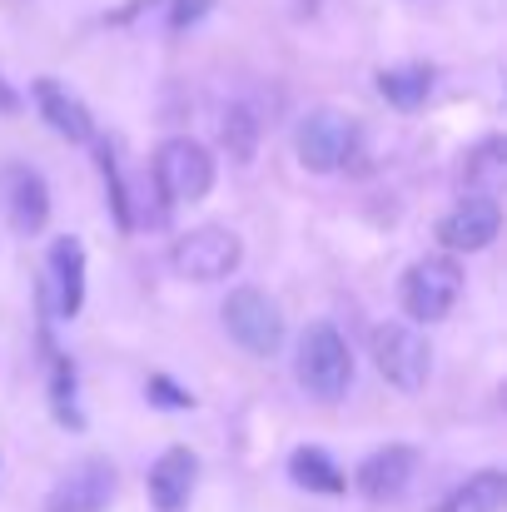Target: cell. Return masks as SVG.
I'll list each match as a JSON object with an SVG mask.
<instances>
[{
	"instance_id": "11",
	"label": "cell",
	"mask_w": 507,
	"mask_h": 512,
	"mask_svg": "<svg viewBox=\"0 0 507 512\" xmlns=\"http://www.w3.org/2000/svg\"><path fill=\"white\" fill-rule=\"evenodd\" d=\"M0 199H5V214H10L15 234H40L50 224V189H45L40 170L5 165L0 170Z\"/></svg>"
},
{
	"instance_id": "16",
	"label": "cell",
	"mask_w": 507,
	"mask_h": 512,
	"mask_svg": "<svg viewBox=\"0 0 507 512\" xmlns=\"http://www.w3.org/2000/svg\"><path fill=\"white\" fill-rule=\"evenodd\" d=\"M289 478L304 493H324V498H338L348 488V478H343V468L334 463V453L319 448V443H304V448L289 453Z\"/></svg>"
},
{
	"instance_id": "19",
	"label": "cell",
	"mask_w": 507,
	"mask_h": 512,
	"mask_svg": "<svg viewBox=\"0 0 507 512\" xmlns=\"http://www.w3.org/2000/svg\"><path fill=\"white\" fill-rule=\"evenodd\" d=\"M503 179H507V140L503 135H488V140L473 145L468 160H463V189H468V194H493Z\"/></svg>"
},
{
	"instance_id": "17",
	"label": "cell",
	"mask_w": 507,
	"mask_h": 512,
	"mask_svg": "<svg viewBox=\"0 0 507 512\" xmlns=\"http://www.w3.org/2000/svg\"><path fill=\"white\" fill-rule=\"evenodd\" d=\"M507 508V473L503 468H483L468 483H458L433 512H503Z\"/></svg>"
},
{
	"instance_id": "12",
	"label": "cell",
	"mask_w": 507,
	"mask_h": 512,
	"mask_svg": "<svg viewBox=\"0 0 507 512\" xmlns=\"http://www.w3.org/2000/svg\"><path fill=\"white\" fill-rule=\"evenodd\" d=\"M30 100H35V110H40V120L60 135V140H70V145H90L95 140V120H90V110L80 105V95L70 90V85H60V80H35L30 85Z\"/></svg>"
},
{
	"instance_id": "10",
	"label": "cell",
	"mask_w": 507,
	"mask_h": 512,
	"mask_svg": "<svg viewBox=\"0 0 507 512\" xmlns=\"http://www.w3.org/2000/svg\"><path fill=\"white\" fill-rule=\"evenodd\" d=\"M413 473H418V448H413V443H383V448H373V453L358 463L353 488H358L368 503H398V498L408 493Z\"/></svg>"
},
{
	"instance_id": "6",
	"label": "cell",
	"mask_w": 507,
	"mask_h": 512,
	"mask_svg": "<svg viewBox=\"0 0 507 512\" xmlns=\"http://www.w3.org/2000/svg\"><path fill=\"white\" fill-rule=\"evenodd\" d=\"M155 184L165 189L169 204H199L214 189V155L199 140L174 135L155 155Z\"/></svg>"
},
{
	"instance_id": "4",
	"label": "cell",
	"mask_w": 507,
	"mask_h": 512,
	"mask_svg": "<svg viewBox=\"0 0 507 512\" xmlns=\"http://www.w3.org/2000/svg\"><path fill=\"white\" fill-rule=\"evenodd\" d=\"M244 259V239L224 224H199L189 234H179L169 244V264L179 279H194V284H219L239 269Z\"/></svg>"
},
{
	"instance_id": "18",
	"label": "cell",
	"mask_w": 507,
	"mask_h": 512,
	"mask_svg": "<svg viewBox=\"0 0 507 512\" xmlns=\"http://www.w3.org/2000/svg\"><path fill=\"white\" fill-rule=\"evenodd\" d=\"M219 140H224V150H229L239 165H249L254 150H259V140H264V115H259L249 100H234V105L219 115Z\"/></svg>"
},
{
	"instance_id": "22",
	"label": "cell",
	"mask_w": 507,
	"mask_h": 512,
	"mask_svg": "<svg viewBox=\"0 0 507 512\" xmlns=\"http://www.w3.org/2000/svg\"><path fill=\"white\" fill-rule=\"evenodd\" d=\"M209 10H214V0H169V25H174V30H189V25H199Z\"/></svg>"
},
{
	"instance_id": "13",
	"label": "cell",
	"mask_w": 507,
	"mask_h": 512,
	"mask_svg": "<svg viewBox=\"0 0 507 512\" xmlns=\"http://www.w3.org/2000/svg\"><path fill=\"white\" fill-rule=\"evenodd\" d=\"M194 488H199V458H194V448H184V443L165 448L155 458V468H150V508L184 512L189 498H194Z\"/></svg>"
},
{
	"instance_id": "15",
	"label": "cell",
	"mask_w": 507,
	"mask_h": 512,
	"mask_svg": "<svg viewBox=\"0 0 507 512\" xmlns=\"http://www.w3.org/2000/svg\"><path fill=\"white\" fill-rule=\"evenodd\" d=\"M373 85H378V95H383L393 110L413 115V110L428 105V95H433V85H438V70H433L428 60H408V65H388Z\"/></svg>"
},
{
	"instance_id": "8",
	"label": "cell",
	"mask_w": 507,
	"mask_h": 512,
	"mask_svg": "<svg viewBox=\"0 0 507 512\" xmlns=\"http://www.w3.org/2000/svg\"><path fill=\"white\" fill-rule=\"evenodd\" d=\"M120 493V473L110 458H80L45 498V512H105Z\"/></svg>"
},
{
	"instance_id": "7",
	"label": "cell",
	"mask_w": 507,
	"mask_h": 512,
	"mask_svg": "<svg viewBox=\"0 0 507 512\" xmlns=\"http://www.w3.org/2000/svg\"><path fill=\"white\" fill-rule=\"evenodd\" d=\"M358 150V120L353 115H338V110H314L299 135H294V155L299 165L314 174H334L353 160Z\"/></svg>"
},
{
	"instance_id": "3",
	"label": "cell",
	"mask_w": 507,
	"mask_h": 512,
	"mask_svg": "<svg viewBox=\"0 0 507 512\" xmlns=\"http://www.w3.org/2000/svg\"><path fill=\"white\" fill-rule=\"evenodd\" d=\"M219 319H224L229 339L239 343L244 353H254V358H274V353L284 348V334H289L284 309H279L264 289H254V284L229 289V299H224Z\"/></svg>"
},
{
	"instance_id": "2",
	"label": "cell",
	"mask_w": 507,
	"mask_h": 512,
	"mask_svg": "<svg viewBox=\"0 0 507 512\" xmlns=\"http://www.w3.org/2000/svg\"><path fill=\"white\" fill-rule=\"evenodd\" d=\"M463 264L448 259V254H433V259H418L403 284H398V304L408 314V324H443L453 314V304L463 299Z\"/></svg>"
},
{
	"instance_id": "9",
	"label": "cell",
	"mask_w": 507,
	"mask_h": 512,
	"mask_svg": "<svg viewBox=\"0 0 507 512\" xmlns=\"http://www.w3.org/2000/svg\"><path fill=\"white\" fill-rule=\"evenodd\" d=\"M498 229H503V209H498L493 194H463V199L438 219V239H443V249H453V254H478V249H488V244L498 239Z\"/></svg>"
},
{
	"instance_id": "1",
	"label": "cell",
	"mask_w": 507,
	"mask_h": 512,
	"mask_svg": "<svg viewBox=\"0 0 507 512\" xmlns=\"http://www.w3.org/2000/svg\"><path fill=\"white\" fill-rule=\"evenodd\" d=\"M294 373H299V388H304L314 403L348 398V388H353V348L338 334V324L314 319V324L299 334V343H294Z\"/></svg>"
},
{
	"instance_id": "14",
	"label": "cell",
	"mask_w": 507,
	"mask_h": 512,
	"mask_svg": "<svg viewBox=\"0 0 507 512\" xmlns=\"http://www.w3.org/2000/svg\"><path fill=\"white\" fill-rule=\"evenodd\" d=\"M50 294L60 319H80L85 309V244L75 234H60L50 244Z\"/></svg>"
},
{
	"instance_id": "20",
	"label": "cell",
	"mask_w": 507,
	"mask_h": 512,
	"mask_svg": "<svg viewBox=\"0 0 507 512\" xmlns=\"http://www.w3.org/2000/svg\"><path fill=\"white\" fill-rule=\"evenodd\" d=\"M50 408H55V418H60V428H85V413H80V403H75V368H70V358H60L55 353V368H50Z\"/></svg>"
},
{
	"instance_id": "5",
	"label": "cell",
	"mask_w": 507,
	"mask_h": 512,
	"mask_svg": "<svg viewBox=\"0 0 507 512\" xmlns=\"http://www.w3.org/2000/svg\"><path fill=\"white\" fill-rule=\"evenodd\" d=\"M373 368L398 393H418L433 373V348L413 324H378L373 329Z\"/></svg>"
},
{
	"instance_id": "21",
	"label": "cell",
	"mask_w": 507,
	"mask_h": 512,
	"mask_svg": "<svg viewBox=\"0 0 507 512\" xmlns=\"http://www.w3.org/2000/svg\"><path fill=\"white\" fill-rule=\"evenodd\" d=\"M145 398H150L155 408H194V393L179 388L169 373H150V378H145Z\"/></svg>"
}]
</instances>
